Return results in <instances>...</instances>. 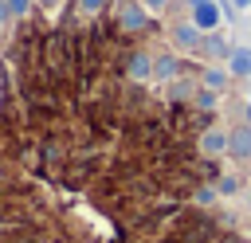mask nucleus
<instances>
[{
	"instance_id": "1",
	"label": "nucleus",
	"mask_w": 251,
	"mask_h": 243,
	"mask_svg": "<svg viewBox=\"0 0 251 243\" xmlns=\"http://www.w3.org/2000/svg\"><path fill=\"white\" fill-rule=\"evenodd\" d=\"M224 12H227V4L204 0V4H192V8H188V20H192L200 31H220V27H224Z\"/></svg>"
},
{
	"instance_id": "2",
	"label": "nucleus",
	"mask_w": 251,
	"mask_h": 243,
	"mask_svg": "<svg viewBox=\"0 0 251 243\" xmlns=\"http://www.w3.org/2000/svg\"><path fill=\"white\" fill-rule=\"evenodd\" d=\"M200 35H204V31H200L192 20H180V24L169 27V43H173L176 55H196V51H200Z\"/></svg>"
},
{
	"instance_id": "3",
	"label": "nucleus",
	"mask_w": 251,
	"mask_h": 243,
	"mask_svg": "<svg viewBox=\"0 0 251 243\" xmlns=\"http://www.w3.org/2000/svg\"><path fill=\"white\" fill-rule=\"evenodd\" d=\"M227 129L224 125H204L200 129V137H196V149L208 157V161H220V157H227Z\"/></svg>"
},
{
	"instance_id": "4",
	"label": "nucleus",
	"mask_w": 251,
	"mask_h": 243,
	"mask_svg": "<svg viewBox=\"0 0 251 243\" xmlns=\"http://www.w3.org/2000/svg\"><path fill=\"white\" fill-rule=\"evenodd\" d=\"M149 24H153V12H145L141 0H122V8H118V27L122 31H145Z\"/></svg>"
},
{
	"instance_id": "5",
	"label": "nucleus",
	"mask_w": 251,
	"mask_h": 243,
	"mask_svg": "<svg viewBox=\"0 0 251 243\" xmlns=\"http://www.w3.org/2000/svg\"><path fill=\"white\" fill-rule=\"evenodd\" d=\"M231 47H235V43H231L224 31H204V35H200V51H196V55H204L208 63H227Z\"/></svg>"
},
{
	"instance_id": "6",
	"label": "nucleus",
	"mask_w": 251,
	"mask_h": 243,
	"mask_svg": "<svg viewBox=\"0 0 251 243\" xmlns=\"http://www.w3.org/2000/svg\"><path fill=\"white\" fill-rule=\"evenodd\" d=\"M180 71H184V55H176V51L153 55V78L157 82H173V78H180Z\"/></svg>"
},
{
	"instance_id": "7",
	"label": "nucleus",
	"mask_w": 251,
	"mask_h": 243,
	"mask_svg": "<svg viewBox=\"0 0 251 243\" xmlns=\"http://www.w3.org/2000/svg\"><path fill=\"white\" fill-rule=\"evenodd\" d=\"M126 74H129L133 82H149V78H153V51H133V55L126 59Z\"/></svg>"
},
{
	"instance_id": "8",
	"label": "nucleus",
	"mask_w": 251,
	"mask_h": 243,
	"mask_svg": "<svg viewBox=\"0 0 251 243\" xmlns=\"http://www.w3.org/2000/svg\"><path fill=\"white\" fill-rule=\"evenodd\" d=\"M224 67L231 71V78H251V43H235Z\"/></svg>"
},
{
	"instance_id": "9",
	"label": "nucleus",
	"mask_w": 251,
	"mask_h": 243,
	"mask_svg": "<svg viewBox=\"0 0 251 243\" xmlns=\"http://www.w3.org/2000/svg\"><path fill=\"white\" fill-rule=\"evenodd\" d=\"M200 86H208V90H227L231 86V71L224 67V63H208L204 71H200Z\"/></svg>"
},
{
	"instance_id": "10",
	"label": "nucleus",
	"mask_w": 251,
	"mask_h": 243,
	"mask_svg": "<svg viewBox=\"0 0 251 243\" xmlns=\"http://www.w3.org/2000/svg\"><path fill=\"white\" fill-rule=\"evenodd\" d=\"M231 137H227V157H235V161H247L251 157V125L243 122L239 129H227Z\"/></svg>"
},
{
	"instance_id": "11",
	"label": "nucleus",
	"mask_w": 251,
	"mask_h": 243,
	"mask_svg": "<svg viewBox=\"0 0 251 243\" xmlns=\"http://www.w3.org/2000/svg\"><path fill=\"white\" fill-rule=\"evenodd\" d=\"M192 106H196V110H204V114H212V110L220 106V90L200 86V90H196V98H192Z\"/></svg>"
},
{
	"instance_id": "12",
	"label": "nucleus",
	"mask_w": 251,
	"mask_h": 243,
	"mask_svg": "<svg viewBox=\"0 0 251 243\" xmlns=\"http://www.w3.org/2000/svg\"><path fill=\"white\" fill-rule=\"evenodd\" d=\"M8 12H12V20H27L35 12V0H8Z\"/></svg>"
},
{
	"instance_id": "13",
	"label": "nucleus",
	"mask_w": 251,
	"mask_h": 243,
	"mask_svg": "<svg viewBox=\"0 0 251 243\" xmlns=\"http://www.w3.org/2000/svg\"><path fill=\"white\" fill-rule=\"evenodd\" d=\"M216 192L220 196H235L239 192V176H216Z\"/></svg>"
},
{
	"instance_id": "14",
	"label": "nucleus",
	"mask_w": 251,
	"mask_h": 243,
	"mask_svg": "<svg viewBox=\"0 0 251 243\" xmlns=\"http://www.w3.org/2000/svg\"><path fill=\"white\" fill-rule=\"evenodd\" d=\"M75 8H78L82 16H98V12L106 8V0H75Z\"/></svg>"
},
{
	"instance_id": "15",
	"label": "nucleus",
	"mask_w": 251,
	"mask_h": 243,
	"mask_svg": "<svg viewBox=\"0 0 251 243\" xmlns=\"http://www.w3.org/2000/svg\"><path fill=\"white\" fill-rule=\"evenodd\" d=\"M216 196H220V192H216V184H208V188H200V192H196V204H212Z\"/></svg>"
},
{
	"instance_id": "16",
	"label": "nucleus",
	"mask_w": 251,
	"mask_h": 243,
	"mask_svg": "<svg viewBox=\"0 0 251 243\" xmlns=\"http://www.w3.org/2000/svg\"><path fill=\"white\" fill-rule=\"evenodd\" d=\"M141 8H145V12H165L169 0H141Z\"/></svg>"
},
{
	"instance_id": "17",
	"label": "nucleus",
	"mask_w": 251,
	"mask_h": 243,
	"mask_svg": "<svg viewBox=\"0 0 251 243\" xmlns=\"http://www.w3.org/2000/svg\"><path fill=\"white\" fill-rule=\"evenodd\" d=\"M12 20V12H8V0H0V24H8Z\"/></svg>"
},
{
	"instance_id": "18",
	"label": "nucleus",
	"mask_w": 251,
	"mask_h": 243,
	"mask_svg": "<svg viewBox=\"0 0 251 243\" xmlns=\"http://www.w3.org/2000/svg\"><path fill=\"white\" fill-rule=\"evenodd\" d=\"M231 8H235V12H247V8H251V0H231Z\"/></svg>"
},
{
	"instance_id": "19",
	"label": "nucleus",
	"mask_w": 251,
	"mask_h": 243,
	"mask_svg": "<svg viewBox=\"0 0 251 243\" xmlns=\"http://www.w3.org/2000/svg\"><path fill=\"white\" fill-rule=\"evenodd\" d=\"M35 4H39V8H59L63 0H35Z\"/></svg>"
},
{
	"instance_id": "20",
	"label": "nucleus",
	"mask_w": 251,
	"mask_h": 243,
	"mask_svg": "<svg viewBox=\"0 0 251 243\" xmlns=\"http://www.w3.org/2000/svg\"><path fill=\"white\" fill-rule=\"evenodd\" d=\"M243 122H247V125H251V102H247V106H243Z\"/></svg>"
},
{
	"instance_id": "21",
	"label": "nucleus",
	"mask_w": 251,
	"mask_h": 243,
	"mask_svg": "<svg viewBox=\"0 0 251 243\" xmlns=\"http://www.w3.org/2000/svg\"><path fill=\"white\" fill-rule=\"evenodd\" d=\"M192 4H204V0H188V8H192Z\"/></svg>"
}]
</instances>
